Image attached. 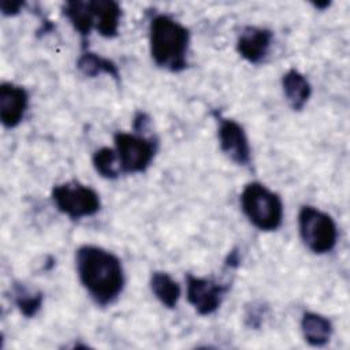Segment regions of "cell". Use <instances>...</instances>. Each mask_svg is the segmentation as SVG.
Segmentation results:
<instances>
[{
  "label": "cell",
  "mask_w": 350,
  "mask_h": 350,
  "mask_svg": "<svg viewBox=\"0 0 350 350\" xmlns=\"http://www.w3.org/2000/svg\"><path fill=\"white\" fill-rule=\"evenodd\" d=\"M75 267L81 284L97 305L108 306L122 294L124 269L112 252L96 245H82L75 252Z\"/></svg>",
  "instance_id": "cell-1"
},
{
  "label": "cell",
  "mask_w": 350,
  "mask_h": 350,
  "mask_svg": "<svg viewBox=\"0 0 350 350\" xmlns=\"http://www.w3.org/2000/svg\"><path fill=\"white\" fill-rule=\"evenodd\" d=\"M189 29L165 14H156L149 22V51L160 68L180 72L187 67Z\"/></svg>",
  "instance_id": "cell-2"
},
{
  "label": "cell",
  "mask_w": 350,
  "mask_h": 350,
  "mask_svg": "<svg viewBox=\"0 0 350 350\" xmlns=\"http://www.w3.org/2000/svg\"><path fill=\"white\" fill-rule=\"evenodd\" d=\"M241 206L247 220L261 231H275L282 226V198L260 182H250L243 187Z\"/></svg>",
  "instance_id": "cell-3"
},
{
  "label": "cell",
  "mask_w": 350,
  "mask_h": 350,
  "mask_svg": "<svg viewBox=\"0 0 350 350\" xmlns=\"http://www.w3.org/2000/svg\"><path fill=\"white\" fill-rule=\"evenodd\" d=\"M299 235L305 246L314 254L329 253L338 241L334 219L312 205H304L298 213Z\"/></svg>",
  "instance_id": "cell-4"
},
{
  "label": "cell",
  "mask_w": 350,
  "mask_h": 350,
  "mask_svg": "<svg viewBox=\"0 0 350 350\" xmlns=\"http://www.w3.org/2000/svg\"><path fill=\"white\" fill-rule=\"evenodd\" d=\"M51 197L57 211L72 220L93 216L101 208L98 193L77 180L53 186Z\"/></svg>",
  "instance_id": "cell-5"
},
{
  "label": "cell",
  "mask_w": 350,
  "mask_h": 350,
  "mask_svg": "<svg viewBox=\"0 0 350 350\" xmlns=\"http://www.w3.org/2000/svg\"><path fill=\"white\" fill-rule=\"evenodd\" d=\"M115 150L122 174H138L148 170L157 152V139L138 133L118 131L113 135Z\"/></svg>",
  "instance_id": "cell-6"
},
{
  "label": "cell",
  "mask_w": 350,
  "mask_h": 350,
  "mask_svg": "<svg viewBox=\"0 0 350 350\" xmlns=\"http://www.w3.org/2000/svg\"><path fill=\"white\" fill-rule=\"evenodd\" d=\"M228 290V283H219L213 279L200 278L191 273L186 275V298L201 316L215 313Z\"/></svg>",
  "instance_id": "cell-7"
},
{
  "label": "cell",
  "mask_w": 350,
  "mask_h": 350,
  "mask_svg": "<svg viewBox=\"0 0 350 350\" xmlns=\"http://www.w3.org/2000/svg\"><path fill=\"white\" fill-rule=\"evenodd\" d=\"M217 120V138L221 152L238 165H249L252 161V150L243 127L234 119L224 118L220 112H215Z\"/></svg>",
  "instance_id": "cell-8"
},
{
  "label": "cell",
  "mask_w": 350,
  "mask_h": 350,
  "mask_svg": "<svg viewBox=\"0 0 350 350\" xmlns=\"http://www.w3.org/2000/svg\"><path fill=\"white\" fill-rule=\"evenodd\" d=\"M273 33L265 27L245 26L237 38V52L252 64L262 63L271 49Z\"/></svg>",
  "instance_id": "cell-9"
},
{
  "label": "cell",
  "mask_w": 350,
  "mask_h": 350,
  "mask_svg": "<svg viewBox=\"0 0 350 350\" xmlns=\"http://www.w3.org/2000/svg\"><path fill=\"white\" fill-rule=\"evenodd\" d=\"M29 94L25 88L12 82L0 85V120L5 129L16 127L27 109Z\"/></svg>",
  "instance_id": "cell-10"
},
{
  "label": "cell",
  "mask_w": 350,
  "mask_h": 350,
  "mask_svg": "<svg viewBox=\"0 0 350 350\" xmlns=\"http://www.w3.org/2000/svg\"><path fill=\"white\" fill-rule=\"evenodd\" d=\"M90 7L97 33L105 38L116 37L122 18L120 5L113 0H92Z\"/></svg>",
  "instance_id": "cell-11"
},
{
  "label": "cell",
  "mask_w": 350,
  "mask_h": 350,
  "mask_svg": "<svg viewBox=\"0 0 350 350\" xmlns=\"http://www.w3.org/2000/svg\"><path fill=\"white\" fill-rule=\"evenodd\" d=\"M282 89L288 105L294 111H301L312 94V86L308 78L295 68H290L286 74H283Z\"/></svg>",
  "instance_id": "cell-12"
},
{
  "label": "cell",
  "mask_w": 350,
  "mask_h": 350,
  "mask_svg": "<svg viewBox=\"0 0 350 350\" xmlns=\"http://www.w3.org/2000/svg\"><path fill=\"white\" fill-rule=\"evenodd\" d=\"M63 14L72 25L74 30L79 34L82 42V51H86V44L89 41V36L92 29H94L93 22V11L90 7V1L72 0L67 1L63 5Z\"/></svg>",
  "instance_id": "cell-13"
},
{
  "label": "cell",
  "mask_w": 350,
  "mask_h": 350,
  "mask_svg": "<svg viewBox=\"0 0 350 350\" xmlns=\"http://www.w3.org/2000/svg\"><path fill=\"white\" fill-rule=\"evenodd\" d=\"M301 331L310 346L321 347L329 342L334 327L328 317L316 312H305L301 317Z\"/></svg>",
  "instance_id": "cell-14"
},
{
  "label": "cell",
  "mask_w": 350,
  "mask_h": 350,
  "mask_svg": "<svg viewBox=\"0 0 350 350\" xmlns=\"http://www.w3.org/2000/svg\"><path fill=\"white\" fill-rule=\"evenodd\" d=\"M77 68L81 74L88 78H94L100 74H107L112 77L118 83L120 82V72L116 63L108 57L100 56L89 49L82 51L81 56L77 60Z\"/></svg>",
  "instance_id": "cell-15"
},
{
  "label": "cell",
  "mask_w": 350,
  "mask_h": 350,
  "mask_svg": "<svg viewBox=\"0 0 350 350\" xmlns=\"http://www.w3.org/2000/svg\"><path fill=\"white\" fill-rule=\"evenodd\" d=\"M150 290L163 306L174 309L178 305L180 298V286L167 272L156 271L152 273Z\"/></svg>",
  "instance_id": "cell-16"
},
{
  "label": "cell",
  "mask_w": 350,
  "mask_h": 350,
  "mask_svg": "<svg viewBox=\"0 0 350 350\" xmlns=\"http://www.w3.org/2000/svg\"><path fill=\"white\" fill-rule=\"evenodd\" d=\"M12 299L19 312L30 319L40 312L44 302V294L40 290L30 288L25 283H14Z\"/></svg>",
  "instance_id": "cell-17"
},
{
  "label": "cell",
  "mask_w": 350,
  "mask_h": 350,
  "mask_svg": "<svg viewBox=\"0 0 350 350\" xmlns=\"http://www.w3.org/2000/svg\"><path fill=\"white\" fill-rule=\"evenodd\" d=\"M92 163L96 172L105 179H116L122 174L116 150L112 148L104 146L97 149L93 153Z\"/></svg>",
  "instance_id": "cell-18"
},
{
  "label": "cell",
  "mask_w": 350,
  "mask_h": 350,
  "mask_svg": "<svg viewBox=\"0 0 350 350\" xmlns=\"http://www.w3.org/2000/svg\"><path fill=\"white\" fill-rule=\"evenodd\" d=\"M268 313V306L262 302H252L245 309V323L249 328L257 329L261 327L265 316Z\"/></svg>",
  "instance_id": "cell-19"
},
{
  "label": "cell",
  "mask_w": 350,
  "mask_h": 350,
  "mask_svg": "<svg viewBox=\"0 0 350 350\" xmlns=\"http://www.w3.org/2000/svg\"><path fill=\"white\" fill-rule=\"evenodd\" d=\"M23 7H25V1H21V0H3L0 3L1 12L5 16H14L19 14Z\"/></svg>",
  "instance_id": "cell-20"
},
{
  "label": "cell",
  "mask_w": 350,
  "mask_h": 350,
  "mask_svg": "<svg viewBox=\"0 0 350 350\" xmlns=\"http://www.w3.org/2000/svg\"><path fill=\"white\" fill-rule=\"evenodd\" d=\"M149 124H150V118L148 113L145 112H137L135 116H134V120H133V129H134V133H138V134H145L146 130L149 129Z\"/></svg>",
  "instance_id": "cell-21"
},
{
  "label": "cell",
  "mask_w": 350,
  "mask_h": 350,
  "mask_svg": "<svg viewBox=\"0 0 350 350\" xmlns=\"http://www.w3.org/2000/svg\"><path fill=\"white\" fill-rule=\"evenodd\" d=\"M239 264H241V254H239V250L235 247L227 254L224 260V265L228 268H237Z\"/></svg>",
  "instance_id": "cell-22"
},
{
  "label": "cell",
  "mask_w": 350,
  "mask_h": 350,
  "mask_svg": "<svg viewBox=\"0 0 350 350\" xmlns=\"http://www.w3.org/2000/svg\"><path fill=\"white\" fill-rule=\"evenodd\" d=\"M329 4H331V3H329V1H327V0H325V1H313V3H312V5H313L314 8L321 10V11H323V10H325L327 7H329Z\"/></svg>",
  "instance_id": "cell-23"
}]
</instances>
